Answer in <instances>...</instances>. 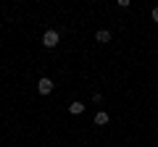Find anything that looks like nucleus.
I'll list each match as a JSON object with an SVG mask.
<instances>
[{"mask_svg":"<svg viewBox=\"0 0 158 147\" xmlns=\"http://www.w3.org/2000/svg\"><path fill=\"white\" fill-rule=\"evenodd\" d=\"M58 42H61V34H58L56 29H48V32L42 34V45H45L48 50H53V47H58Z\"/></svg>","mask_w":158,"mask_h":147,"instance_id":"1","label":"nucleus"},{"mask_svg":"<svg viewBox=\"0 0 158 147\" xmlns=\"http://www.w3.org/2000/svg\"><path fill=\"white\" fill-rule=\"evenodd\" d=\"M69 113H71V116H82V113H85V102L74 100L71 105H69Z\"/></svg>","mask_w":158,"mask_h":147,"instance_id":"3","label":"nucleus"},{"mask_svg":"<svg viewBox=\"0 0 158 147\" xmlns=\"http://www.w3.org/2000/svg\"><path fill=\"white\" fill-rule=\"evenodd\" d=\"M108 121H111V116H108L106 110H100V113H95V126H106Z\"/></svg>","mask_w":158,"mask_h":147,"instance_id":"4","label":"nucleus"},{"mask_svg":"<svg viewBox=\"0 0 158 147\" xmlns=\"http://www.w3.org/2000/svg\"><path fill=\"white\" fill-rule=\"evenodd\" d=\"M150 16H153V21L158 24V6H156V8H153V11H150Z\"/></svg>","mask_w":158,"mask_h":147,"instance_id":"6","label":"nucleus"},{"mask_svg":"<svg viewBox=\"0 0 158 147\" xmlns=\"http://www.w3.org/2000/svg\"><path fill=\"white\" fill-rule=\"evenodd\" d=\"M95 40H98V42H103V45H106V42H111V32H108V29H100V32L95 34Z\"/></svg>","mask_w":158,"mask_h":147,"instance_id":"5","label":"nucleus"},{"mask_svg":"<svg viewBox=\"0 0 158 147\" xmlns=\"http://www.w3.org/2000/svg\"><path fill=\"white\" fill-rule=\"evenodd\" d=\"M53 87H56V84H53V79H48V76H42V79L37 81V92H40V95H50Z\"/></svg>","mask_w":158,"mask_h":147,"instance_id":"2","label":"nucleus"}]
</instances>
